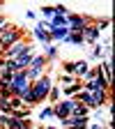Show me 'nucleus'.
<instances>
[{"label":"nucleus","mask_w":115,"mask_h":129,"mask_svg":"<svg viewBox=\"0 0 115 129\" xmlns=\"http://www.w3.org/2000/svg\"><path fill=\"white\" fill-rule=\"evenodd\" d=\"M85 35H88V39H94V37H97V30H92V28H90Z\"/></svg>","instance_id":"obj_2"},{"label":"nucleus","mask_w":115,"mask_h":129,"mask_svg":"<svg viewBox=\"0 0 115 129\" xmlns=\"http://www.w3.org/2000/svg\"><path fill=\"white\" fill-rule=\"evenodd\" d=\"M14 88H16V90H23V88H25V76H16V78H14Z\"/></svg>","instance_id":"obj_1"}]
</instances>
